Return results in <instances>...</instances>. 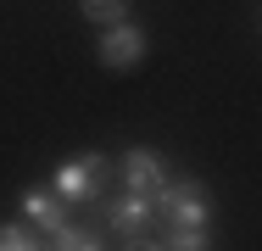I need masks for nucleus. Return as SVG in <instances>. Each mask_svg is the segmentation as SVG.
<instances>
[{
	"instance_id": "nucleus-3",
	"label": "nucleus",
	"mask_w": 262,
	"mask_h": 251,
	"mask_svg": "<svg viewBox=\"0 0 262 251\" xmlns=\"http://www.w3.org/2000/svg\"><path fill=\"white\" fill-rule=\"evenodd\" d=\"M151 223H157V201H151V196L123 190L117 201H106V229H112L117 240H145Z\"/></svg>"
},
{
	"instance_id": "nucleus-8",
	"label": "nucleus",
	"mask_w": 262,
	"mask_h": 251,
	"mask_svg": "<svg viewBox=\"0 0 262 251\" xmlns=\"http://www.w3.org/2000/svg\"><path fill=\"white\" fill-rule=\"evenodd\" d=\"M78 11L95 23V28H112V23H128V0H78Z\"/></svg>"
},
{
	"instance_id": "nucleus-7",
	"label": "nucleus",
	"mask_w": 262,
	"mask_h": 251,
	"mask_svg": "<svg viewBox=\"0 0 262 251\" xmlns=\"http://www.w3.org/2000/svg\"><path fill=\"white\" fill-rule=\"evenodd\" d=\"M51 251H106V240L95 235V229H84V223H73V218H67V223L51 235Z\"/></svg>"
},
{
	"instance_id": "nucleus-6",
	"label": "nucleus",
	"mask_w": 262,
	"mask_h": 251,
	"mask_svg": "<svg viewBox=\"0 0 262 251\" xmlns=\"http://www.w3.org/2000/svg\"><path fill=\"white\" fill-rule=\"evenodd\" d=\"M23 218H28L34 229L56 235V229L67 223V201L56 196V190H45V184H34V190H23Z\"/></svg>"
},
{
	"instance_id": "nucleus-9",
	"label": "nucleus",
	"mask_w": 262,
	"mask_h": 251,
	"mask_svg": "<svg viewBox=\"0 0 262 251\" xmlns=\"http://www.w3.org/2000/svg\"><path fill=\"white\" fill-rule=\"evenodd\" d=\"M0 251H45L34 240V229H23V223H0Z\"/></svg>"
},
{
	"instance_id": "nucleus-5",
	"label": "nucleus",
	"mask_w": 262,
	"mask_h": 251,
	"mask_svg": "<svg viewBox=\"0 0 262 251\" xmlns=\"http://www.w3.org/2000/svg\"><path fill=\"white\" fill-rule=\"evenodd\" d=\"M117 179H123V190H134V196H151L162 179H167V162H162V151L134 145L123 162H117Z\"/></svg>"
},
{
	"instance_id": "nucleus-2",
	"label": "nucleus",
	"mask_w": 262,
	"mask_h": 251,
	"mask_svg": "<svg viewBox=\"0 0 262 251\" xmlns=\"http://www.w3.org/2000/svg\"><path fill=\"white\" fill-rule=\"evenodd\" d=\"M106 179H112V162H106L101 151H84V156H67L51 173V190L67 206H90V201L106 196Z\"/></svg>"
},
{
	"instance_id": "nucleus-4",
	"label": "nucleus",
	"mask_w": 262,
	"mask_h": 251,
	"mask_svg": "<svg viewBox=\"0 0 262 251\" xmlns=\"http://www.w3.org/2000/svg\"><path fill=\"white\" fill-rule=\"evenodd\" d=\"M140 61H145V28H140V23H112L101 34V67L128 73V67H140Z\"/></svg>"
},
{
	"instance_id": "nucleus-10",
	"label": "nucleus",
	"mask_w": 262,
	"mask_h": 251,
	"mask_svg": "<svg viewBox=\"0 0 262 251\" xmlns=\"http://www.w3.org/2000/svg\"><path fill=\"white\" fill-rule=\"evenodd\" d=\"M128 251H167V246H162V240H151V235H145V240H128Z\"/></svg>"
},
{
	"instance_id": "nucleus-1",
	"label": "nucleus",
	"mask_w": 262,
	"mask_h": 251,
	"mask_svg": "<svg viewBox=\"0 0 262 251\" xmlns=\"http://www.w3.org/2000/svg\"><path fill=\"white\" fill-rule=\"evenodd\" d=\"M151 201H157V223H167V229H207L212 223V196L201 179H162L157 190H151Z\"/></svg>"
}]
</instances>
